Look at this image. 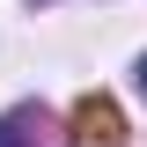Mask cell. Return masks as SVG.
<instances>
[{
	"label": "cell",
	"mask_w": 147,
	"mask_h": 147,
	"mask_svg": "<svg viewBox=\"0 0 147 147\" xmlns=\"http://www.w3.org/2000/svg\"><path fill=\"white\" fill-rule=\"evenodd\" d=\"M66 125H74V140H96V147H118V140H125V110L110 103L103 88H96V96H81V103L66 110Z\"/></svg>",
	"instance_id": "obj_1"
},
{
	"label": "cell",
	"mask_w": 147,
	"mask_h": 147,
	"mask_svg": "<svg viewBox=\"0 0 147 147\" xmlns=\"http://www.w3.org/2000/svg\"><path fill=\"white\" fill-rule=\"evenodd\" d=\"M22 125H30V118H0V147H30V132H22Z\"/></svg>",
	"instance_id": "obj_2"
},
{
	"label": "cell",
	"mask_w": 147,
	"mask_h": 147,
	"mask_svg": "<svg viewBox=\"0 0 147 147\" xmlns=\"http://www.w3.org/2000/svg\"><path fill=\"white\" fill-rule=\"evenodd\" d=\"M132 74H140V96H147V59H140V66H132Z\"/></svg>",
	"instance_id": "obj_3"
}]
</instances>
